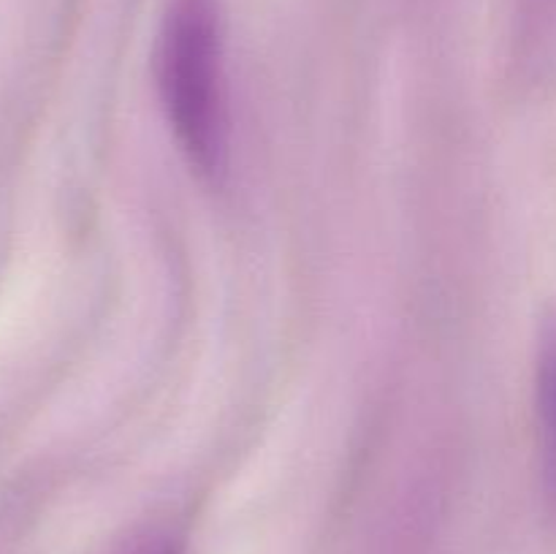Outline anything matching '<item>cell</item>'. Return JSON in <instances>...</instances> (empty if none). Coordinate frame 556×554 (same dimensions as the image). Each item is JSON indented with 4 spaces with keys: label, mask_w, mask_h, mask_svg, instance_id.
Returning a JSON list of instances; mask_svg holds the SVG:
<instances>
[{
    "label": "cell",
    "mask_w": 556,
    "mask_h": 554,
    "mask_svg": "<svg viewBox=\"0 0 556 554\" xmlns=\"http://www.w3.org/2000/svg\"><path fill=\"white\" fill-rule=\"evenodd\" d=\"M163 109L190 166L217 179L228 161L220 0H168L157 36Z\"/></svg>",
    "instance_id": "cell-1"
},
{
    "label": "cell",
    "mask_w": 556,
    "mask_h": 554,
    "mask_svg": "<svg viewBox=\"0 0 556 554\" xmlns=\"http://www.w3.org/2000/svg\"><path fill=\"white\" fill-rule=\"evenodd\" d=\"M538 429H541V462L546 498L556 511V320L546 324L538 348L535 375Z\"/></svg>",
    "instance_id": "cell-2"
},
{
    "label": "cell",
    "mask_w": 556,
    "mask_h": 554,
    "mask_svg": "<svg viewBox=\"0 0 556 554\" xmlns=\"http://www.w3.org/2000/svg\"><path fill=\"white\" fill-rule=\"evenodd\" d=\"M128 554H179V543L168 536L147 538V541L136 543L134 549H128Z\"/></svg>",
    "instance_id": "cell-3"
}]
</instances>
